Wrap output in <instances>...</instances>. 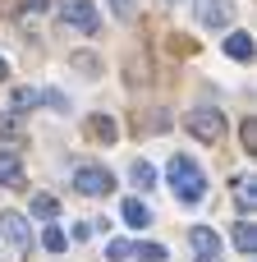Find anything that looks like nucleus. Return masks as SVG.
I'll return each instance as SVG.
<instances>
[{
  "instance_id": "423d86ee",
  "label": "nucleus",
  "mask_w": 257,
  "mask_h": 262,
  "mask_svg": "<svg viewBox=\"0 0 257 262\" xmlns=\"http://www.w3.org/2000/svg\"><path fill=\"white\" fill-rule=\"evenodd\" d=\"M0 143H5V147H23V143H28V111L9 106V111L0 115Z\"/></svg>"
},
{
  "instance_id": "412c9836",
  "label": "nucleus",
  "mask_w": 257,
  "mask_h": 262,
  "mask_svg": "<svg viewBox=\"0 0 257 262\" xmlns=\"http://www.w3.org/2000/svg\"><path fill=\"white\" fill-rule=\"evenodd\" d=\"M133 258H143V262H166V249H161V244H138V249H133Z\"/></svg>"
},
{
  "instance_id": "b1692460",
  "label": "nucleus",
  "mask_w": 257,
  "mask_h": 262,
  "mask_svg": "<svg viewBox=\"0 0 257 262\" xmlns=\"http://www.w3.org/2000/svg\"><path fill=\"white\" fill-rule=\"evenodd\" d=\"M41 101H46V106H55V111H69V101H64V97H60V92H51V88H46V92H41Z\"/></svg>"
},
{
  "instance_id": "9d476101",
  "label": "nucleus",
  "mask_w": 257,
  "mask_h": 262,
  "mask_svg": "<svg viewBox=\"0 0 257 262\" xmlns=\"http://www.w3.org/2000/svg\"><path fill=\"white\" fill-rule=\"evenodd\" d=\"M189 244L198 249V258L221 253V235H216V230H207V226H193V230H189Z\"/></svg>"
},
{
  "instance_id": "ddd939ff",
  "label": "nucleus",
  "mask_w": 257,
  "mask_h": 262,
  "mask_svg": "<svg viewBox=\"0 0 257 262\" xmlns=\"http://www.w3.org/2000/svg\"><path fill=\"white\" fill-rule=\"evenodd\" d=\"M87 129H92V138H101V143H115V138H120V124H115L110 115H92Z\"/></svg>"
},
{
  "instance_id": "aec40b11",
  "label": "nucleus",
  "mask_w": 257,
  "mask_h": 262,
  "mask_svg": "<svg viewBox=\"0 0 257 262\" xmlns=\"http://www.w3.org/2000/svg\"><path fill=\"white\" fill-rule=\"evenodd\" d=\"M239 138H244V152H257V120H253V115L239 124Z\"/></svg>"
},
{
  "instance_id": "39448f33",
  "label": "nucleus",
  "mask_w": 257,
  "mask_h": 262,
  "mask_svg": "<svg viewBox=\"0 0 257 262\" xmlns=\"http://www.w3.org/2000/svg\"><path fill=\"white\" fill-rule=\"evenodd\" d=\"M0 235L14 244V253H32V230L18 212H0Z\"/></svg>"
},
{
  "instance_id": "6e6552de",
  "label": "nucleus",
  "mask_w": 257,
  "mask_h": 262,
  "mask_svg": "<svg viewBox=\"0 0 257 262\" xmlns=\"http://www.w3.org/2000/svg\"><path fill=\"white\" fill-rule=\"evenodd\" d=\"M230 14H235V9H230L225 0H198V18H202L207 28H225Z\"/></svg>"
},
{
  "instance_id": "393cba45",
  "label": "nucleus",
  "mask_w": 257,
  "mask_h": 262,
  "mask_svg": "<svg viewBox=\"0 0 257 262\" xmlns=\"http://www.w3.org/2000/svg\"><path fill=\"white\" fill-rule=\"evenodd\" d=\"M46 5H51V0H23V9H28V14H41Z\"/></svg>"
},
{
  "instance_id": "0eeeda50",
  "label": "nucleus",
  "mask_w": 257,
  "mask_h": 262,
  "mask_svg": "<svg viewBox=\"0 0 257 262\" xmlns=\"http://www.w3.org/2000/svg\"><path fill=\"white\" fill-rule=\"evenodd\" d=\"M0 189H28V175H23L18 147H5V143H0Z\"/></svg>"
},
{
  "instance_id": "f03ea898",
  "label": "nucleus",
  "mask_w": 257,
  "mask_h": 262,
  "mask_svg": "<svg viewBox=\"0 0 257 262\" xmlns=\"http://www.w3.org/2000/svg\"><path fill=\"white\" fill-rule=\"evenodd\" d=\"M184 129H189L198 143H221V134H225V115L212 111V106H198V111L184 115Z\"/></svg>"
},
{
  "instance_id": "1a4fd4ad",
  "label": "nucleus",
  "mask_w": 257,
  "mask_h": 262,
  "mask_svg": "<svg viewBox=\"0 0 257 262\" xmlns=\"http://www.w3.org/2000/svg\"><path fill=\"white\" fill-rule=\"evenodd\" d=\"M120 216H124V226H133V230H147V226H152V212H147L143 198H124Z\"/></svg>"
},
{
  "instance_id": "dca6fc26",
  "label": "nucleus",
  "mask_w": 257,
  "mask_h": 262,
  "mask_svg": "<svg viewBox=\"0 0 257 262\" xmlns=\"http://www.w3.org/2000/svg\"><path fill=\"white\" fill-rule=\"evenodd\" d=\"M64 244H69V239H64V230H60V226H46L41 249H46V253H64Z\"/></svg>"
},
{
  "instance_id": "7ed1b4c3",
  "label": "nucleus",
  "mask_w": 257,
  "mask_h": 262,
  "mask_svg": "<svg viewBox=\"0 0 257 262\" xmlns=\"http://www.w3.org/2000/svg\"><path fill=\"white\" fill-rule=\"evenodd\" d=\"M60 23H64V28H78V32H87V37L101 28L92 0H64V5H60Z\"/></svg>"
},
{
  "instance_id": "4468645a",
  "label": "nucleus",
  "mask_w": 257,
  "mask_h": 262,
  "mask_svg": "<svg viewBox=\"0 0 257 262\" xmlns=\"http://www.w3.org/2000/svg\"><path fill=\"white\" fill-rule=\"evenodd\" d=\"M55 212H60V203H55L51 193H32V216H41V221H55Z\"/></svg>"
},
{
  "instance_id": "20e7f679",
  "label": "nucleus",
  "mask_w": 257,
  "mask_h": 262,
  "mask_svg": "<svg viewBox=\"0 0 257 262\" xmlns=\"http://www.w3.org/2000/svg\"><path fill=\"white\" fill-rule=\"evenodd\" d=\"M74 184H78V193H87V198H101V193L115 189L110 170H101V166H78V170H74Z\"/></svg>"
},
{
  "instance_id": "4be33fe9",
  "label": "nucleus",
  "mask_w": 257,
  "mask_h": 262,
  "mask_svg": "<svg viewBox=\"0 0 257 262\" xmlns=\"http://www.w3.org/2000/svg\"><path fill=\"white\" fill-rule=\"evenodd\" d=\"M69 64H74V69H83V74H92V69H97V55L78 51V55H69Z\"/></svg>"
},
{
  "instance_id": "bb28decb",
  "label": "nucleus",
  "mask_w": 257,
  "mask_h": 262,
  "mask_svg": "<svg viewBox=\"0 0 257 262\" xmlns=\"http://www.w3.org/2000/svg\"><path fill=\"white\" fill-rule=\"evenodd\" d=\"M5 78H9V64H5V60H0V83H5Z\"/></svg>"
},
{
  "instance_id": "a211bd4d",
  "label": "nucleus",
  "mask_w": 257,
  "mask_h": 262,
  "mask_svg": "<svg viewBox=\"0 0 257 262\" xmlns=\"http://www.w3.org/2000/svg\"><path fill=\"white\" fill-rule=\"evenodd\" d=\"M129 258H133V244H124V239L106 244V262H129Z\"/></svg>"
},
{
  "instance_id": "f8f14e48",
  "label": "nucleus",
  "mask_w": 257,
  "mask_h": 262,
  "mask_svg": "<svg viewBox=\"0 0 257 262\" xmlns=\"http://www.w3.org/2000/svg\"><path fill=\"white\" fill-rule=\"evenodd\" d=\"M225 55L230 60H253V32H230L225 37Z\"/></svg>"
},
{
  "instance_id": "f257e3e1",
  "label": "nucleus",
  "mask_w": 257,
  "mask_h": 262,
  "mask_svg": "<svg viewBox=\"0 0 257 262\" xmlns=\"http://www.w3.org/2000/svg\"><path fill=\"white\" fill-rule=\"evenodd\" d=\"M170 189H175L179 203H202V193H207L202 166H198L193 157H175V161H170Z\"/></svg>"
},
{
  "instance_id": "6ab92c4d",
  "label": "nucleus",
  "mask_w": 257,
  "mask_h": 262,
  "mask_svg": "<svg viewBox=\"0 0 257 262\" xmlns=\"http://www.w3.org/2000/svg\"><path fill=\"white\" fill-rule=\"evenodd\" d=\"M235 203H239V212H244V216L253 212V189H248V180H235Z\"/></svg>"
},
{
  "instance_id": "a878e982",
  "label": "nucleus",
  "mask_w": 257,
  "mask_h": 262,
  "mask_svg": "<svg viewBox=\"0 0 257 262\" xmlns=\"http://www.w3.org/2000/svg\"><path fill=\"white\" fill-rule=\"evenodd\" d=\"M198 262H225V258H221V253H207V258H198Z\"/></svg>"
},
{
  "instance_id": "5701e85b",
  "label": "nucleus",
  "mask_w": 257,
  "mask_h": 262,
  "mask_svg": "<svg viewBox=\"0 0 257 262\" xmlns=\"http://www.w3.org/2000/svg\"><path fill=\"white\" fill-rule=\"evenodd\" d=\"M110 9H115V18H124V23L138 14V5H133V0H110Z\"/></svg>"
},
{
  "instance_id": "f3484780",
  "label": "nucleus",
  "mask_w": 257,
  "mask_h": 262,
  "mask_svg": "<svg viewBox=\"0 0 257 262\" xmlns=\"http://www.w3.org/2000/svg\"><path fill=\"white\" fill-rule=\"evenodd\" d=\"M9 106H18V111L41 106V92H37V88H14V101H9Z\"/></svg>"
},
{
  "instance_id": "9b49d317",
  "label": "nucleus",
  "mask_w": 257,
  "mask_h": 262,
  "mask_svg": "<svg viewBox=\"0 0 257 262\" xmlns=\"http://www.w3.org/2000/svg\"><path fill=\"white\" fill-rule=\"evenodd\" d=\"M235 249H239L244 258H253V253H257V226H253V221H235Z\"/></svg>"
},
{
  "instance_id": "cd10ccee",
  "label": "nucleus",
  "mask_w": 257,
  "mask_h": 262,
  "mask_svg": "<svg viewBox=\"0 0 257 262\" xmlns=\"http://www.w3.org/2000/svg\"><path fill=\"white\" fill-rule=\"evenodd\" d=\"M170 5H175V0H170Z\"/></svg>"
},
{
  "instance_id": "2eb2a0df",
  "label": "nucleus",
  "mask_w": 257,
  "mask_h": 262,
  "mask_svg": "<svg viewBox=\"0 0 257 262\" xmlns=\"http://www.w3.org/2000/svg\"><path fill=\"white\" fill-rule=\"evenodd\" d=\"M129 175H133V184H138V189H152V184H156V166H152V161H133V170H129Z\"/></svg>"
}]
</instances>
